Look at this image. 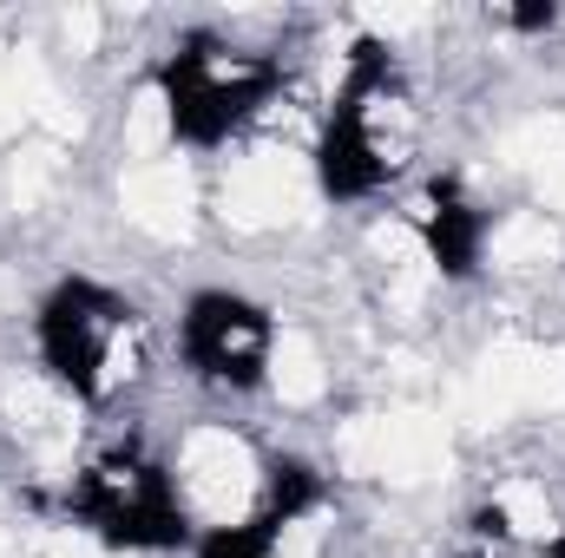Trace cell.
I'll return each instance as SVG.
<instances>
[{"label": "cell", "instance_id": "cell-1", "mask_svg": "<svg viewBox=\"0 0 565 558\" xmlns=\"http://www.w3.org/2000/svg\"><path fill=\"white\" fill-rule=\"evenodd\" d=\"M277 86V73L264 60H231L224 73V53L211 40H191L171 66H164V93H171V132L198 144H217L264 93Z\"/></svg>", "mask_w": 565, "mask_h": 558}, {"label": "cell", "instance_id": "cell-2", "mask_svg": "<svg viewBox=\"0 0 565 558\" xmlns=\"http://www.w3.org/2000/svg\"><path fill=\"white\" fill-rule=\"evenodd\" d=\"M73 513L93 519L113 546H178L184 539V513L171 506V486L158 466H99L79 493H73Z\"/></svg>", "mask_w": 565, "mask_h": 558}, {"label": "cell", "instance_id": "cell-3", "mask_svg": "<svg viewBox=\"0 0 565 558\" xmlns=\"http://www.w3.org/2000/svg\"><path fill=\"white\" fill-rule=\"evenodd\" d=\"M184 355L204 382H231V388H257L264 382V362H270V322L257 302L244 296H198L191 315H184Z\"/></svg>", "mask_w": 565, "mask_h": 558}, {"label": "cell", "instance_id": "cell-4", "mask_svg": "<svg viewBox=\"0 0 565 558\" xmlns=\"http://www.w3.org/2000/svg\"><path fill=\"white\" fill-rule=\"evenodd\" d=\"M119 315H132V309H119V296H106L99 282L73 277L53 289V302L40 309V355H46V368L73 388V395H99V362H106V342H99V329L106 322H119Z\"/></svg>", "mask_w": 565, "mask_h": 558}, {"label": "cell", "instance_id": "cell-5", "mask_svg": "<svg viewBox=\"0 0 565 558\" xmlns=\"http://www.w3.org/2000/svg\"><path fill=\"white\" fill-rule=\"evenodd\" d=\"M382 158H375V144L362 132V99H342V112H335V126H329V144H322V184L335 191V197H355V191H369V184H382Z\"/></svg>", "mask_w": 565, "mask_h": 558}, {"label": "cell", "instance_id": "cell-6", "mask_svg": "<svg viewBox=\"0 0 565 558\" xmlns=\"http://www.w3.org/2000/svg\"><path fill=\"white\" fill-rule=\"evenodd\" d=\"M480 230H487V217L460 204V184H454V178H440V184H434L427 244H434V257H440L447 277H467V270H473V257H480Z\"/></svg>", "mask_w": 565, "mask_h": 558}, {"label": "cell", "instance_id": "cell-7", "mask_svg": "<svg viewBox=\"0 0 565 558\" xmlns=\"http://www.w3.org/2000/svg\"><path fill=\"white\" fill-rule=\"evenodd\" d=\"M282 526V513H264V519H250V526H231V533H211L204 539V558H264L270 552V539H277Z\"/></svg>", "mask_w": 565, "mask_h": 558}, {"label": "cell", "instance_id": "cell-8", "mask_svg": "<svg viewBox=\"0 0 565 558\" xmlns=\"http://www.w3.org/2000/svg\"><path fill=\"white\" fill-rule=\"evenodd\" d=\"M270 473H277V480H270V513H282V519H296V513H309V506L322 500V480H316L302 460H277Z\"/></svg>", "mask_w": 565, "mask_h": 558}, {"label": "cell", "instance_id": "cell-9", "mask_svg": "<svg viewBox=\"0 0 565 558\" xmlns=\"http://www.w3.org/2000/svg\"><path fill=\"white\" fill-rule=\"evenodd\" d=\"M513 26H526V33H533V26H553V7H520Z\"/></svg>", "mask_w": 565, "mask_h": 558}, {"label": "cell", "instance_id": "cell-10", "mask_svg": "<svg viewBox=\"0 0 565 558\" xmlns=\"http://www.w3.org/2000/svg\"><path fill=\"white\" fill-rule=\"evenodd\" d=\"M553 558H565V539H553Z\"/></svg>", "mask_w": 565, "mask_h": 558}]
</instances>
